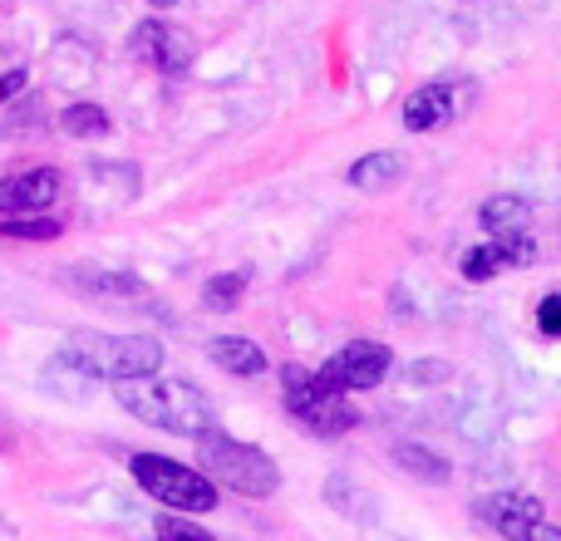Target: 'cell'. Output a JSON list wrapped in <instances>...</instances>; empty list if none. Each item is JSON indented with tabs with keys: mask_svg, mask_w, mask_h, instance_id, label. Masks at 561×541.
I'll use <instances>...</instances> for the list:
<instances>
[{
	"mask_svg": "<svg viewBox=\"0 0 561 541\" xmlns=\"http://www.w3.org/2000/svg\"><path fill=\"white\" fill-rule=\"evenodd\" d=\"M114 399L128 408L134 418L163 428L173 438H207L217 434V408L213 399L203 394L187 379H128V384H114Z\"/></svg>",
	"mask_w": 561,
	"mask_h": 541,
	"instance_id": "6da1fadb",
	"label": "cell"
},
{
	"mask_svg": "<svg viewBox=\"0 0 561 541\" xmlns=\"http://www.w3.org/2000/svg\"><path fill=\"white\" fill-rule=\"evenodd\" d=\"M59 365H69L84 379H108V384H128V379H153L163 369V339L153 335H99V330H75L59 345Z\"/></svg>",
	"mask_w": 561,
	"mask_h": 541,
	"instance_id": "7a4b0ae2",
	"label": "cell"
},
{
	"mask_svg": "<svg viewBox=\"0 0 561 541\" xmlns=\"http://www.w3.org/2000/svg\"><path fill=\"white\" fill-rule=\"evenodd\" d=\"M197 458H203V473L213 477L217 487H232L242 497H272L280 487V468L262 453L256 444H242L232 434H207L197 438Z\"/></svg>",
	"mask_w": 561,
	"mask_h": 541,
	"instance_id": "3957f363",
	"label": "cell"
},
{
	"mask_svg": "<svg viewBox=\"0 0 561 541\" xmlns=\"http://www.w3.org/2000/svg\"><path fill=\"white\" fill-rule=\"evenodd\" d=\"M280 404L316 438H340L359 424L355 404H350L345 394H335L320 375H310L306 365H280Z\"/></svg>",
	"mask_w": 561,
	"mask_h": 541,
	"instance_id": "277c9868",
	"label": "cell"
},
{
	"mask_svg": "<svg viewBox=\"0 0 561 541\" xmlns=\"http://www.w3.org/2000/svg\"><path fill=\"white\" fill-rule=\"evenodd\" d=\"M128 468H134V483L144 487L153 503H163L168 513L203 517L222 503V497H217V483L203 473V468L173 463V458H158V453H134Z\"/></svg>",
	"mask_w": 561,
	"mask_h": 541,
	"instance_id": "5b68a950",
	"label": "cell"
},
{
	"mask_svg": "<svg viewBox=\"0 0 561 541\" xmlns=\"http://www.w3.org/2000/svg\"><path fill=\"white\" fill-rule=\"evenodd\" d=\"M389 365H394L389 345H379V339H350V345L335 349V355H330L325 365L316 369V375L325 379L335 394H359V389L385 384Z\"/></svg>",
	"mask_w": 561,
	"mask_h": 541,
	"instance_id": "8992f818",
	"label": "cell"
},
{
	"mask_svg": "<svg viewBox=\"0 0 561 541\" xmlns=\"http://www.w3.org/2000/svg\"><path fill=\"white\" fill-rule=\"evenodd\" d=\"M478 222H483V232L493 237V242L507 252V262H513V266H533L537 242L527 237V222H533V207H527L523 197H513V193L488 197V203L478 207Z\"/></svg>",
	"mask_w": 561,
	"mask_h": 541,
	"instance_id": "52a82bcc",
	"label": "cell"
},
{
	"mask_svg": "<svg viewBox=\"0 0 561 541\" xmlns=\"http://www.w3.org/2000/svg\"><path fill=\"white\" fill-rule=\"evenodd\" d=\"M128 49H134V59H144V65H153L158 74H187L193 69V35H187L183 25H173V20H144V25L128 35Z\"/></svg>",
	"mask_w": 561,
	"mask_h": 541,
	"instance_id": "ba28073f",
	"label": "cell"
},
{
	"mask_svg": "<svg viewBox=\"0 0 561 541\" xmlns=\"http://www.w3.org/2000/svg\"><path fill=\"white\" fill-rule=\"evenodd\" d=\"M59 193H65L59 168H25V173L0 177V212L5 217H39Z\"/></svg>",
	"mask_w": 561,
	"mask_h": 541,
	"instance_id": "9c48e42d",
	"label": "cell"
},
{
	"mask_svg": "<svg viewBox=\"0 0 561 541\" xmlns=\"http://www.w3.org/2000/svg\"><path fill=\"white\" fill-rule=\"evenodd\" d=\"M473 517L493 527L503 541H527L537 527L547 522L542 503H537V497H527V493H493V497H483V503H473Z\"/></svg>",
	"mask_w": 561,
	"mask_h": 541,
	"instance_id": "30bf717a",
	"label": "cell"
},
{
	"mask_svg": "<svg viewBox=\"0 0 561 541\" xmlns=\"http://www.w3.org/2000/svg\"><path fill=\"white\" fill-rule=\"evenodd\" d=\"M454 118V89L448 84H424L404 99V128L409 134H434Z\"/></svg>",
	"mask_w": 561,
	"mask_h": 541,
	"instance_id": "8fae6325",
	"label": "cell"
},
{
	"mask_svg": "<svg viewBox=\"0 0 561 541\" xmlns=\"http://www.w3.org/2000/svg\"><path fill=\"white\" fill-rule=\"evenodd\" d=\"M207 355H213V365L227 369L232 379H256V375H266L262 345H256V339H247V335H217L213 345H207Z\"/></svg>",
	"mask_w": 561,
	"mask_h": 541,
	"instance_id": "7c38bea8",
	"label": "cell"
},
{
	"mask_svg": "<svg viewBox=\"0 0 561 541\" xmlns=\"http://www.w3.org/2000/svg\"><path fill=\"white\" fill-rule=\"evenodd\" d=\"M404 177V158L399 153H365L350 163V187L359 193H379V187H394Z\"/></svg>",
	"mask_w": 561,
	"mask_h": 541,
	"instance_id": "4fadbf2b",
	"label": "cell"
},
{
	"mask_svg": "<svg viewBox=\"0 0 561 541\" xmlns=\"http://www.w3.org/2000/svg\"><path fill=\"white\" fill-rule=\"evenodd\" d=\"M394 463H399V473H409L414 483H428V487H438V483H448V477H454L448 458H438L434 448H424V444H399L394 448Z\"/></svg>",
	"mask_w": 561,
	"mask_h": 541,
	"instance_id": "5bb4252c",
	"label": "cell"
},
{
	"mask_svg": "<svg viewBox=\"0 0 561 541\" xmlns=\"http://www.w3.org/2000/svg\"><path fill=\"white\" fill-rule=\"evenodd\" d=\"M59 280H65V286L89 290V296H148L144 280H134V276H108V270H65Z\"/></svg>",
	"mask_w": 561,
	"mask_h": 541,
	"instance_id": "9a60e30c",
	"label": "cell"
},
{
	"mask_svg": "<svg viewBox=\"0 0 561 541\" xmlns=\"http://www.w3.org/2000/svg\"><path fill=\"white\" fill-rule=\"evenodd\" d=\"M59 128H65L69 138H104L108 128H114V118H108L104 104H69L65 114H59Z\"/></svg>",
	"mask_w": 561,
	"mask_h": 541,
	"instance_id": "2e32d148",
	"label": "cell"
},
{
	"mask_svg": "<svg viewBox=\"0 0 561 541\" xmlns=\"http://www.w3.org/2000/svg\"><path fill=\"white\" fill-rule=\"evenodd\" d=\"M513 266L507 262V252L497 242H483V246H468L463 262H458V270H463V280H473V286H483V280L503 276V270Z\"/></svg>",
	"mask_w": 561,
	"mask_h": 541,
	"instance_id": "e0dca14e",
	"label": "cell"
},
{
	"mask_svg": "<svg viewBox=\"0 0 561 541\" xmlns=\"http://www.w3.org/2000/svg\"><path fill=\"white\" fill-rule=\"evenodd\" d=\"M247 280H252V270H222V276H213L203 286V306L207 310H232V306H242V296H247Z\"/></svg>",
	"mask_w": 561,
	"mask_h": 541,
	"instance_id": "ac0fdd59",
	"label": "cell"
},
{
	"mask_svg": "<svg viewBox=\"0 0 561 541\" xmlns=\"http://www.w3.org/2000/svg\"><path fill=\"white\" fill-rule=\"evenodd\" d=\"M0 237H10V242H55V237H65V222H55V217H5L0 222Z\"/></svg>",
	"mask_w": 561,
	"mask_h": 541,
	"instance_id": "d6986e66",
	"label": "cell"
},
{
	"mask_svg": "<svg viewBox=\"0 0 561 541\" xmlns=\"http://www.w3.org/2000/svg\"><path fill=\"white\" fill-rule=\"evenodd\" d=\"M153 541H217V537H213V532H203V527H193V517L168 513V517H158Z\"/></svg>",
	"mask_w": 561,
	"mask_h": 541,
	"instance_id": "ffe728a7",
	"label": "cell"
},
{
	"mask_svg": "<svg viewBox=\"0 0 561 541\" xmlns=\"http://www.w3.org/2000/svg\"><path fill=\"white\" fill-rule=\"evenodd\" d=\"M537 330H542L547 339H561V290L537 300Z\"/></svg>",
	"mask_w": 561,
	"mask_h": 541,
	"instance_id": "44dd1931",
	"label": "cell"
},
{
	"mask_svg": "<svg viewBox=\"0 0 561 541\" xmlns=\"http://www.w3.org/2000/svg\"><path fill=\"white\" fill-rule=\"evenodd\" d=\"M25 84H30V69H5V74H0V104H10Z\"/></svg>",
	"mask_w": 561,
	"mask_h": 541,
	"instance_id": "7402d4cb",
	"label": "cell"
},
{
	"mask_svg": "<svg viewBox=\"0 0 561 541\" xmlns=\"http://www.w3.org/2000/svg\"><path fill=\"white\" fill-rule=\"evenodd\" d=\"M409 375H414V384H438L434 375H448V365H438V359H419V365H409Z\"/></svg>",
	"mask_w": 561,
	"mask_h": 541,
	"instance_id": "603a6c76",
	"label": "cell"
},
{
	"mask_svg": "<svg viewBox=\"0 0 561 541\" xmlns=\"http://www.w3.org/2000/svg\"><path fill=\"white\" fill-rule=\"evenodd\" d=\"M527 541H561V527H552V522H542V527H537V532H533V537H527Z\"/></svg>",
	"mask_w": 561,
	"mask_h": 541,
	"instance_id": "cb8c5ba5",
	"label": "cell"
},
{
	"mask_svg": "<svg viewBox=\"0 0 561 541\" xmlns=\"http://www.w3.org/2000/svg\"><path fill=\"white\" fill-rule=\"evenodd\" d=\"M10 448H15V428H10V424H0V458H5Z\"/></svg>",
	"mask_w": 561,
	"mask_h": 541,
	"instance_id": "d4e9b609",
	"label": "cell"
},
{
	"mask_svg": "<svg viewBox=\"0 0 561 541\" xmlns=\"http://www.w3.org/2000/svg\"><path fill=\"white\" fill-rule=\"evenodd\" d=\"M148 5H158V10H168V5H178V0H148Z\"/></svg>",
	"mask_w": 561,
	"mask_h": 541,
	"instance_id": "484cf974",
	"label": "cell"
}]
</instances>
